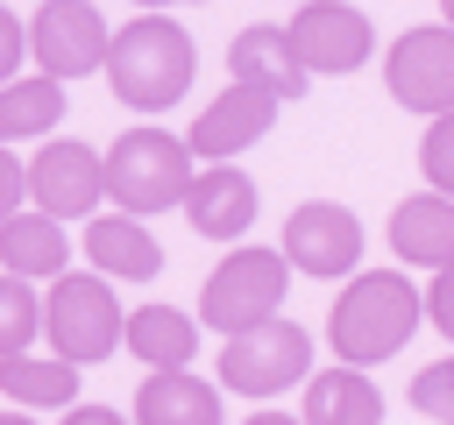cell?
I'll return each instance as SVG.
<instances>
[{"instance_id": "22", "label": "cell", "mask_w": 454, "mask_h": 425, "mask_svg": "<svg viewBox=\"0 0 454 425\" xmlns=\"http://www.w3.org/2000/svg\"><path fill=\"white\" fill-rule=\"evenodd\" d=\"M57 120H64V78L35 71V78H7V85H0V142L50 135Z\"/></svg>"}, {"instance_id": "33", "label": "cell", "mask_w": 454, "mask_h": 425, "mask_svg": "<svg viewBox=\"0 0 454 425\" xmlns=\"http://www.w3.org/2000/svg\"><path fill=\"white\" fill-rule=\"evenodd\" d=\"M440 14H447V21H454V0H440Z\"/></svg>"}, {"instance_id": "25", "label": "cell", "mask_w": 454, "mask_h": 425, "mask_svg": "<svg viewBox=\"0 0 454 425\" xmlns=\"http://www.w3.org/2000/svg\"><path fill=\"white\" fill-rule=\"evenodd\" d=\"M411 411H426L433 425H454V354L433 361V368H419V382H411Z\"/></svg>"}, {"instance_id": "27", "label": "cell", "mask_w": 454, "mask_h": 425, "mask_svg": "<svg viewBox=\"0 0 454 425\" xmlns=\"http://www.w3.org/2000/svg\"><path fill=\"white\" fill-rule=\"evenodd\" d=\"M21 57H28V21H14V14L0 7V85L21 71Z\"/></svg>"}, {"instance_id": "17", "label": "cell", "mask_w": 454, "mask_h": 425, "mask_svg": "<svg viewBox=\"0 0 454 425\" xmlns=\"http://www.w3.org/2000/svg\"><path fill=\"white\" fill-rule=\"evenodd\" d=\"M85 255H92L99 276H128V283H142V276L163 269V248H156V234L142 227V212H99V220L85 227Z\"/></svg>"}, {"instance_id": "31", "label": "cell", "mask_w": 454, "mask_h": 425, "mask_svg": "<svg viewBox=\"0 0 454 425\" xmlns=\"http://www.w3.org/2000/svg\"><path fill=\"white\" fill-rule=\"evenodd\" d=\"M0 425H35V418H21V411H0Z\"/></svg>"}, {"instance_id": "30", "label": "cell", "mask_w": 454, "mask_h": 425, "mask_svg": "<svg viewBox=\"0 0 454 425\" xmlns=\"http://www.w3.org/2000/svg\"><path fill=\"white\" fill-rule=\"evenodd\" d=\"M248 425H305V418H291V411H255Z\"/></svg>"}, {"instance_id": "2", "label": "cell", "mask_w": 454, "mask_h": 425, "mask_svg": "<svg viewBox=\"0 0 454 425\" xmlns=\"http://www.w3.org/2000/svg\"><path fill=\"white\" fill-rule=\"evenodd\" d=\"M192 71H199L192 35H184L170 14H156V7L135 14V21L106 42V85H114V99L135 106V113H163V106H177L184 85H192Z\"/></svg>"}, {"instance_id": "3", "label": "cell", "mask_w": 454, "mask_h": 425, "mask_svg": "<svg viewBox=\"0 0 454 425\" xmlns=\"http://www.w3.org/2000/svg\"><path fill=\"white\" fill-rule=\"evenodd\" d=\"M192 177H199V156L170 128H128L106 149V198L121 212H170V205H184Z\"/></svg>"}, {"instance_id": "10", "label": "cell", "mask_w": 454, "mask_h": 425, "mask_svg": "<svg viewBox=\"0 0 454 425\" xmlns=\"http://www.w3.org/2000/svg\"><path fill=\"white\" fill-rule=\"evenodd\" d=\"M28 198L43 205V212H57V220H71V212H92L99 198H106V156L99 149H85V142H43L35 156H28Z\"/></svg>"}, {"instance_id": "16", "label": "cell", "mask_w": 454, "mask_h": 425, "mask_svg": "<svg viewBox=\"0 0 454 425\" xmlns=\"http://www.w3.org/2000/svg\"><path fill=\"white\" fill-rule=\"evenodd\" d=\"M305 425H383V390L369 382V368L340 361V368H319L305 375Z\"/></svg>"}, {"instance_id": "1", "label": "cell", "mask_w": 454, "mask_h": 425, "mask_svg": "<svg viewBox=\"0 0 454 425\" xmlns=\"http://www.w3.org/2000/svg\"><path fill=\"white\" fill-rule=\"evenodd\" d=\"M419 319H426V298H419L397 269H362V276H348V290L333 298L326 340H333L340 361L376 368V361L404 354V340L419 333Z\"/></svg>"}, {"instance_id": "8", "label": "cell", "mask_w": 454, "mask_h": 425, "mask_svg": "<svg viewBox=\"0 0 454 425\" xmlns=\"http://www.w3.org/2000/svg\"><path fill=\"white\" fill-rule=\"evenodd\" d=\"M284 35H291V50H298V64H305L312 78H348V71H362L369 50H376L369 14L348 7V0H305Z\"/></svg>"}, {"instance_id": "18", "label": "cell", "mask_w": 454, "mask_h": 425, "mask_svg": "<svg viewBox=\"0 0 454 425\" xmlns=\"http://www.w3.org/2000/svg\"><path fill=\"white\" fill-rule=\"evenodd\" d=\"M64 262H71V241H64V220L57 212L35 205V212H7L0 220V269L43 283V276H64Z\"/></svg>"}, {"instance_id": "13", "label": "cell", "mask_w": 454, "mask_h": 425, "mask_svg": "<svg viewBox=\"0 0 454 425\" xmlns=\"http://www.w3.org/2000/svg\"><path fill=\"white\" fill-rule=\"evenodd\" d=\"M184 220H192L206 241L248 234V220H255V177L234 170V163H206V170L192 177V191H184Z\"/></svg>"}, {"instance_id": "12", "label": "cell", "mask_w": 454, "mask_h": 425, "mask_svg": "<svg viewBox=\"0 0 454 425\" xmlns=\"http://www.w3.org/2000/svg\"><path fill=\"white\" fill-rule=\"evenodd\" d=\"M277 106H284V99H277L270 85H241V78H234V85H227L199 120H192V135H184V142H192V156L227 163V156H241L248 142H262V135L277 128Z\"/></svg>"}, {"instance_id": "6", "label": "cell", "mask_w": 454, "mask_h": 425, "mask_svg": "<svg viewBox=\"0 0 454 425\" xmlns=\"http://www.w3.org/2000/svg\"><path fill=\"white\" fill-rule=\"evenodd\" d=\"M305 375H312V333L291 326L284 312L262 319V326L227 333V347H220V382L241 390V397H277V390H291Z\"/></svg>"}, {"instance_id": "15", "label": "cell", "mask_w": 454, "mask_h": 425, "mask_svg": "<svg viewBox=\"0 0 454 425\" xmlns=\"http://www.w3.org/2000/svg\"><path fill=\"white\" fill-rule=\"evenodd\" d=\"M390 248H397V262H411V269L454 262V198H447V191L404 198V205L390 212Z\"/></svg>"}, {"instance_id": "19", "label": "cell", "mask_w": 454, "mask_h": 425, "mask_svg": "<svg viewBox=\"0 0 454 425\" xmlns=\"http://www.w3.org/2000/svg\"><path fill=\"white\" fill-rule=\"evenodd\" d=\"M135 425H220V390L192 368H149L135 390Z\"/></svg>"}, {"instance_id": "5", "label": "cell", "mask_w": 454, "mask_h": 425, "mask_svg": "<svg viewBox=\"0 0 454 425\" xmlns=\"http://www.w3.org/2000/svg\"><path fill=\"white\" fill-rule=\"evenodd\" d=\"M284 283H291V255H284V248H234V255L206 276V290H199V319L220 326V333L262 326V319H277Z\"/></svg>"}, {"instance_id": "21", "label": "cell", "mask_w": 454, "mask_h": 425, "mask_svg": "<svg viewBox=\"0 0 454 425\" xmlns=\"http://www.w3.org/2000/svg\"><path fill=\"white\" fill-rule=\"evenodd\" d=\"M0 390L14 397V404H28V411H71V397H78V361H64V354H0Z\"/></svg>"}, {"instance_id": "9", "label": "cell", "mask_w": 454, "mask_h": 425, "mask_svg": "<svg viewBox=\"0 0 454 425\" xmlns=\"http://www.w3.org/2000/svg\"><path fill=\"white\" fill-rule=\"evenodd\" d=\"M106 14L92 0H43L35 21H28V57L50 71V78H85V71H106Z\"/></svg>"}, {"instance_id": "4", "label": "cell", "mask_w": 454, "mask_h": 425, "mask_svg": "<svg viewBox=\"0 0 454 425\" xmlns=\"http://www.w3.org/2000/svg\"><path fill=\"white\" fill-rule=\"evenodd\" d=\"M121 333H128V312L114 305L106 276H85V269L50 276V298H43V340H50V354H64V361L85 368V361H106L121 347Z\"/></svg>"}, {"instance_id": "26", "label": "cell", "mask_w": 454, "mask_h": 425, "mask_svg": "<svg viewBox=\"0 0 454 425\" xmlns=\"http://www.w3.org/2000/svg\"><path fill=\"white\" fill-rule=\"evenodd\" d=\"M426 319H433V326L454 340V262H440V269H433V290H426Z\"/></svg>"}, {"instance_id": "20", "label": "cell", "mask_w": 454, "mask_h": 425, "mask_svg": "<svg viewBox=\"0 0 454 425\" xmlns=\"http://www.w3.org/2000/svg\"><path fill=\"white\" fill-rule=\"evenodd\" d=\"M121 347H128L142 368H192V354H199V326H192L177 305H142V312H128Z\"/></svg>"}, {"instance_id": "23", "label": "cell", "mask_w": 454, "mask_h": 425, "mask_svg": "<svg viewBox=\"0 0 454 425\" xmlns=\"http://www.w3.org/2000/svg\"><path fill=\"white\" fill-rule=\"evenodd\" d=\"M35 333H43V298H35L28 276L7 269V276H0V354H28Z\"/></svg>"}, {"instance_id": "7", "label": "cell", "mask_w": 454, "mask_h": 425, "mask_svg": "<svg viewBox=\"0 0 454 425\" xmlns=\"http://www.w3.org/2000/svg\"><path fill=\"white\" fill-rule=\"evenodd\" d=\"M383 78H390V99L404 113H454V21H433V28H404L383 57Z\"/></svg>"}, {"instance_id": "32", "label": "cell", "mask_w": 454, "mask_h": 425, "mask_svg": "<svg viewBox=\"0 0 454 425\" xmlns=\"http://www.w3.org/2000/svg\"><path fill=\"white\" fill-rule=\"evenodd\" d=\"M142 7H177V0H142Z\"/></svg>"}, {"instance_id": "11", "label": "cell", "mask_w": 454, "mask_h": 425, "mask_svg": "<svg viewBox=\"0 0 454 425\" xmlns=\"http://www.w3.org/2000/svg\"><path fill=\"white\" fill-rule=\"evenodd\" d=\"M284 255L305 276H348L362 262V220L348 205H333V198H312V205H298L284 220Z\"/></svg>"}, {"instance_id": "28", "label": "cell", "mask_w": 454, "mask_h": 425, "mask_svg": "<svg viewBox=\"0 0 454 425\" xmlns=\"http://www.w3.org/2000/svg\"><path fill=\"white\" fill-rule=\"evenodd\" d=\"M21 198H28V163H21V156H7V142H0V220H7V212H21Z\"/></svg>"}, {"instance_id": "29", "label": "cell", "mask_w": 454, "mask_h": 425, "mask_svg": "<svg viewBox=\"0 0 454 425\" xmlns=\"http://www.w3.org/2000/svg\"><path fill=\"white\" fill-rule=\"evenodd\" d=\"M64 425H128L121 411H106V404H71L64 411Z\"/></svg>"}, {"instance_id": "24", "label": "cell", "mask_w": 454, "mask_h": 425, "mask_svg": "<svg viewBox=\"0 0 454 425\" xmlns=\"http://www.w3.org/2000/svg\"><path fill=\"white\" fill-rule=\"evenodd\" d=\"M419 170H426V184H433V191H447V198H454V113H433V120H426Z\"/></svg>"}, {"instance_id": "14", "label": "cell", "mask_w": 454, "mask_h": 425, "mask_svg": "<svg viewBox=\"0 0 454 425\" xmlns=\"http://www.w3.org/2000/svg\"><path fill=\"white\" fill-rule=\"evenodd\" d=\"M227 71L241 78V85H270L277 99H298L305 92V64H298V50H291V35L284 28H270V21H255V28H241L234 42H227Z\"/></svg>"}]
</instances>
